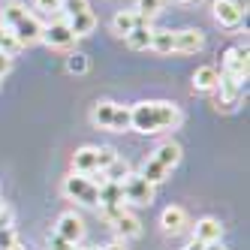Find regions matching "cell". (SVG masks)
<instances>
[{
  "label": "cell",
  "mask_w": 250,
  "mask_h": 250,
  "mask_svg": "<svg viewBox=\"0 0 250 250\" xmlns=\"http://www.w3.org/2000/svg\"><path fill=\"white\" fill-rule=\"evenodd\" d=\"M130 130V109L127 105H115V118H112V133Z\"/></svg>",
  "instance_id": "26"
},
{
  "label": "cell",
  "mask_w": 250,
  "mask_h": 250,
  "mask_svg": "<svg viewBox=\"0 0 250 250\" xmlns=\"http://www.w3.org/2000/svg\"><path fill=\"white\" fill-rule=\"evenodd\" d=\"M151 37H154V27H151V24H139V27L130 30L124 40H127V45H130L133 51H148V48H151Z\"/></svg>",
  "instance_id": "20"
},
{
  "label": "cell",
  "mask_w": 250,
  "mask_h": 250,
  "mask_svg": "<svg viewBox=\"0 0 250 250\" xmlns=\"http://www.w3.org/2000/svg\"><path fill=\"white\" fill-rule=\"evenodd\" d=\"M184 250H202V244H199V241H190V244H187Z\"/></svg>",
  "instance_id": "37"
},
{
  "label": "cell",
  "mask_w": 250,
  "mask_h": 250,
  "mask_svg": "<svg viewBox=\"0 0 250 250\" xmlns=\"http://www.w3.org/2000/svg\"><path fill=\"white\" fill-rule=\"evenodd\" d=\"M154 160H157L163 169L172 172L178 163H181V145H178V142H163V145L154 151Z\"/></svg>",
  "instance_id": "17"
},
{
  "label": "cell",
  "mask_w": 250,
  "mask_h": 250,
  "mask_svg": "<svg viewBox=\"0 0 250 250\" xmlns=\"http://www.w3.org/2000/svg\"><path fill=\"white\" fill-rule=\"evenodd\" d=\"M220 82V73H217V66H199L193 73V91H199V94H211L214 87H217Z\"/></svg>",
  "instance_id": "15"
},
{
  "label": "cell",
  "mask_w": 250,
  "mask_h": 250,
  "mask_svg": "<svg viewBox=\"0 0 250 250\" xmlns=\"http://www.w3.org/2000/svg\"><path fill=\"white\" fill-rule=\"evenodd\" d=\"M160 226H163L166 235H178V232L187 229V211L178 208V205H169L163 214H160Z\"/></svg>",
  "instance_id": "14"
},
{
  "label": "cell",
  "mask_w": 250,
  "mask_h": 250,
  "mask_svg": "<svg viewBox=\"0 0 250 250\" xmlns=\"http://www.w3.org/2000/svg\"><path fill=\"white\" fill-rule=\"evenodd\" d=\"M61 3H63V0H37V9H42V12H58Z\"/></svg>",
  "instance_id": "31"
},
{
  "label": "cell",
  "mask_w": 250,
  "mask_h": 250,
  "mask_svg": "<svg viewBox=\"0 0 250 250\" xmlns=\"http://www.w3.org/2000/svg\"><path fill=\"white\" fill-rule=\"evenodd\" d=\"M166 3V0H139V15H142V19H145V21H151L154 19V15L160 12V6H163Z\"/></svg>",
  "instance_id": "27"
},
{
  "label": "cell",
  "mask_w": 250,
  "mask_h": 250,
  "mask_svg": "<svg viewBox=\"0 0 250 250\" xmlns=\"http://www.w3.org/2000/svg\"><path fill=\"white\" fill-rule=\"evenodd\" d=\"M3 27L15 37V42H19L21 48L24 45H37L42 40V24L37 15H30L21 3H6L3 6Z\"/></svg>",
  "instance_id": "2"
},
{
  "label": "cell",
  "mask_w": 250,
  "mask_h": 250,
  "mask_svg": "<svg viewBox=\"0 0 250 250\" xmlns=\"http://www.w3.org/2000/svg\"><path fill=\"white\" fill-rule=\"evenodd\" d=\"M181 3H193V0H181Z\"/></svg>",
  "instance_id": "38"
},
{
  "label": "cell",
  "mask_w": 250,
  "mask_h": 250,
  "mask_svg": "<svg viewBox=\"0 0 250 250\" xmlns=\"http://www.w3.org/2000/svg\"><path fill=\"white\" fill-rule=\"evenodd\" d=\"M181 124V109L175 103L166 100H145V103H136L130 109V130L136 133H169Z\"/></svg>",
  "instance_id": "1"
},
{
  "label": "cell",
  "mask_w": 250,
  "mask_h": 250,
  "mask_svg": "<svg viewBox=\"0 0 250 250\" xmlns=\"http://www.w3.org/2000/svg\"><path fill=\"white\" fill-rule=\"evenodd\" d=\"M202 250H226V244H220V241H211V244H202Z\"/></svg>",
  "instance_id": "36"
},
{
  "label": "cell",
  "mask_w": 250,
  "mask_h": 250,
  "mask_svg": "<svg viewBox=\"0 0 250 250\" xmlns=\"http://www.w3.org/2000/svg\"><path fill=\"white\" fill-rule=\"evenodd\" d=\"M220 238H223V226H220V220H214V217L196 220V226H193V241L211 244V241H220Z\"/></svg>",
  "instance_id": "13"
},
{
  "label": "cell",
  "mask_w": 250,
  "mask_h": 250,
  "mask_svg": "<svg viewBox=\"0 0 250 250\" xmlns=\"http://www.w3.org/2000/svg\"><path fill=\"white\" fill-rule=\"evenodd\" d=\"M139 175L145 178L148 184H154V187H157V184H163L166 178H169V169H163V166H160L154 157H148V160H145V166H142V172H139Z\"/></svg>",
  "instance_id": "23"
},
{
  "label": "cell",
  "mask_w": 250,
  "mask_h": 250,
  "mask_svg": "<svg viewBox=\"0 0 250 250\" xmlns=\"http://www.w3.org/2000/svg\"><path fill=\"white\" fill-rule=\"evenodd\" d=\"M61 9L66 12V19H73V15H79V12H84V9H91V6H87V0H63Z\"/></svg>",
  "instance_id": "29"
},
{
  "label": "cell",
  "mask_w": 250,
  "mask_h": 250,
  "mask_svg": "<svg viewBox=\"0 0 250 250\" xmlns=\"http://www.w3.org/2000/svg\"><path fill=\"white\" fill-rule=\"evenodd\" d=\"M12 69V55H6V51H0V79H3L6 73Z\"/></svg>",
  "instance_id": "33"
},
{
  "label": "cell",
  "mask_w": 250,
  "mask_h": 250,
  "mask_svg": "<svg viewBox=\"0 0 250 250\" xmlns=\"http://www.w3.org/2000/svg\"><path fill=\"white\" fill-rule=\"evenodd\" d=\"M103 211V217H105V223H109L121 238H136V235H142V220L136 217V214H130L127 208H100Z\"/></svg>",
  "instance_id": "5"
},
{
  "label": "cell",
  "mask_w": 250,
  "mask_h": 250,
  "mask_svg": "<svg viewBox=\"0 0 250 250\" xmlns=\"http://www.w3.org/2000/svg\"><path fill=\"white\" fill-rule=\"evenodd\" d=\"M87 250H127V244H124V241H112V244H105V247H87Z\"/></svg>",
  "instance_id": "35"
},
{
  "label": "cell",
  "mask_w": 250,
  "mask_h": 250,
  "mask_svg": "<svg viewBox=\"0 0 250 250\" xmlns=\"http://www.w3.org/2000/svg\"><path fill=\"white\" fill-rule=\"evenodd\" d=\"M87 69H91V61H87L84 51H69V55H66V73H73V76H84Z\"/></svg>",
  "instance_id": "24"
},
{
  "label": "cell",
  "mask_w": 250,
  "mask_h": 250,
  "mask_svg": "<svg viewBox=\"0 0 250 250\" xmlns=\"http://www.w3.org/2000/svg\"><path fill=\"white\" fill-rule=\"evenodd\" d=\"M124 205V193H121V181H105L100 184V205L97 208H121Z\"/></svg>",
  "instance_id": "16"
},
{
  "label": "cell",
  "mask_w": 250,
  "mask_h": 250,
  "mask_svg": "<svg viewBox=\"0 0 250 250\" xmlns=\"http://www.w3.org/2000/svg\"><path fill=\"white\" fill-rule=\"evenodd\" d=\"M63 193L69 196V199H76L87 208H97L100 205V184L94 181L91 175H66L63 178Z\"/></svg>",
  "instance_id": "4"
},
{
  "label": "cell",
  "mask_w": 250,
  "mask_h": 250,
  "mask_svg": "<svg viewBox=\"0 0 250 250\" xmlns=\"http://www.w3.org/2000/svg\"><path fill=\"white\" fill-rule=\"evenodd\" d=\"M19 48H21V45L15 42V37H12V33H9L3 24H0V51H6V55H15Z\"/></svg>",
  "instance_id": "28"
},
{
  "label": "cell",
  "mask_w": 250,
  "mask_h": 250,
  "mask_svg": "<svg viewBox=\"0 0 250 250\" xmlns=\"http://www.w3.org/2000/svg\"><path fill=\"white\" fill-rule=\"evenodd\" d=\"M15 244H19V235H15V229H12V226L0 229V250H9V247H15Z\"/></svg>",
  "instance_id": "30"
},
{
  "label": "cell",
  "mask_w": 250,
  "mask_h": 250,
  "mask_svg": "<svg viewBox=\"0 0 250 250\" xmlns=\"http://www.w3.org/2000/svg\"><path fill=\"white\" fill-rule=\"evenodd\" d=\"M118 154L112 148H94V145H84L73 154V172L76 175H100L109 169V163Z\"/></svg>",
  "instance_id": "3"
},
{
  "label": "cell",
  "mask_w": 250,
  "mask_h": 250,
  "mask_svg": "<svg viewBox=\"0 0 250 250\" xmlns=\"http://www.w3.org/2000/svg\"><path fill=\"white\" fill-rule=\"evenodd\" d=\"M139 24H148L145 19H142L139 12H133V9H127V12H118L115 19H112V30L118 33V37H127L130 30H136Z\"/></svg>",
  "instance_id": "18"
},
{
  "label": "cell",
  "mask_w": 250,
  "mask_h": 250,
  "mask_svg": "<svg viewBox=\"0 0 250 250\" xmlns=\"http://www.w3.org/2000/svg\"><path fill=\"white\" fill-rule=\"evenodd\" d=\"M205 45V37L202 30H175V55H193V51H199Z\"/></svg>",
  "instance_id": "12"
},
{
  "label": "cell",
  "mask_w": 250,
  "mask_h": 250,
  "mask_svg": "<svg viewBox=\"0 0 250 250\" xmlns=\"http://www.w3.org/2000/svg\"><path fill=\"white\" fill-rule=\"evenodd\" d=\"M51 250H73V244L63 241L61 235H51Z\"/></svg>",
  "instance_id": "34"
},
{
  "label": "cell",
  "mask_w": 250,
  "mask_h": 250,
  "mask_svg": "<svg viewBox=\"0 0 250 250\" xmlns=\"http://www.w3.org/2000/svg\"><path fill=\"white\" fill-rule=\"evenodd\" d=\"M121 193H124V205H151L154 202V184H148L142 175H127L121 181Z\"/></svg>",
  "instance_id": "6"
},
{
  "label": "cell",
  "mask_w": 250,
  "mask_h": 250,
  "mask_svg": "<svg viewBox=\"0 0 250 250\" xmlns=\"http://www.w3.org/2000/svg\"><path fill=\"white\" fill-rule=\"evenodd\" d=\"M66 24H69V30H73V33H76V40H79V37H87V33H94V27H97V15H94L91 9H84V12L73 15V19H66Z\"/></svg>",
  "instance_id": "19"
},
{
  "label": "cell",
  "mask_w": 250,
  "mask_h": 250,
  "mask_svg": "<svg viewBox=\"0 0 250 250\" xmlns=\"http://www.w3.org/2000/svg\"><path fill=\"white\" fill-rule=\"evenodd\" d=\"M6 226H12V208L0 202V229H6Z\"/></svg>",
  "instance_id": "32"
},
{
  "label": "cell",
  "mask_w": 250,
  "mask_h": 250,
  "mask_svg": "<svg viewBox=\"0 0 250 250\" xmlns=\"http://www.w3.org/2000/svg\"><path fill=\"white\" fill-rule=\"evenodd\" d=\"M100 175L105 178V181H124V178L130 175V163H127V160H121V157H115L112 163H109V169L100 172Z\"/></svg>",
  "instance_id": "25"
},
{
  "label": "cell",
  "mask_w": 250,
  "mask_h": 250,
  "mask_svg": "<svg viewBox=\"0 0 250 250\" xmlns=\"http://www.w3.org/2000/svg\"><path fill=\"white\" fill-rule=\"evenodd\" d=\"M115 105H118V103H112V100H100V103L94 105V112H91V121L97 124V127H103V130H112Z\"/></svg>",
  "instance_id": "21"
},
{
  "label": "cell",
  "mask_w": 250,
  "mask_h": 250,
  "mask_svg": "<svg viewBox=\"0 0 250 250\" xmlns=\"http://www.w3.org/2000/svg\"><path fill=\"white\" fill-rule=\"evenodd\" d=\"M151 48L157 55H175V30H154Z\"/></svg>",
  "instance_id": "22"
},
{
  "label": "cell",
  "mask_w": 250,
  "mask_h": 250,
  "mask_svg": "<svg viewBox=\"0 0 250 250\" xmlns=\"http://www.w3.org/2000/svg\"><path fill=\"white\" fill-rule=\"evenodd\" d=\"M55 235H61L63 241H69V244H79L82 238H84V223H82V217L76 211H66V214H61L58 217V226H55Z\"/></svg>",
  "instance_id": "8"
},
{
  "label": "cell",
  "mask_w": 250,
  "mask_h": 250,
  "mask_svg": "<svg viewBox=\"0 0 250 250\" xmlns=\"http://www.w3.org/2000/svg\"><path fill=\"white\" fill-rule=\"evenodd\" d=\"M214 19L223 27H238L244 21V6L238 0H214Z\"/></svg>",
  "instance_id": "10"
},
{
  "label": "cell",
  "mask_w": 250,
  "mask_h": 250,
  "mask_svg": "<svg viewBox=\"0 0 250 250\" xmlns=\"http://www.w3.org/2000/svg\"><path fill=\"white\" fill-rule=\"evenodd\" d=\"M40 42H45L48 48H69L76 42V33L69 30L66 21H51L48 27H42V40Z\"/></svg>",
  "instance_id": "9"
},
{
  "label": "cell",
  "mask_w": 250,
  "mask_h": 250,
  "mask_svg": "<svg viewBox=\"0 0 250 250\" xmlns=\"http://www.w3.org/2000/svg\"><path fill=\"white\" fill-rule=\"evenodd\" d=\"M247 73H250V61H247V48L244 45H235V48H226L223 55V73L220 76H229L235 82H247Z\"/></svg>",
  "instance_id": "7"
},
{
  "label": "cell",
  "mask_w": 250,
  "mask_h": 250,
  "mask_svg": "<svg viewBox=\"0 0 250 250\" xmlns=\"http://www.w3.org/2000/svg\"><path fill=\"white\" fill-rule=\"evenodd\" d=\"M214 91H217V109H232V105L241 100L244 84L235 82V79H229V76H220V82H217Z\"/></svg>",
  "instance_id": "11"
}]
</instances>
